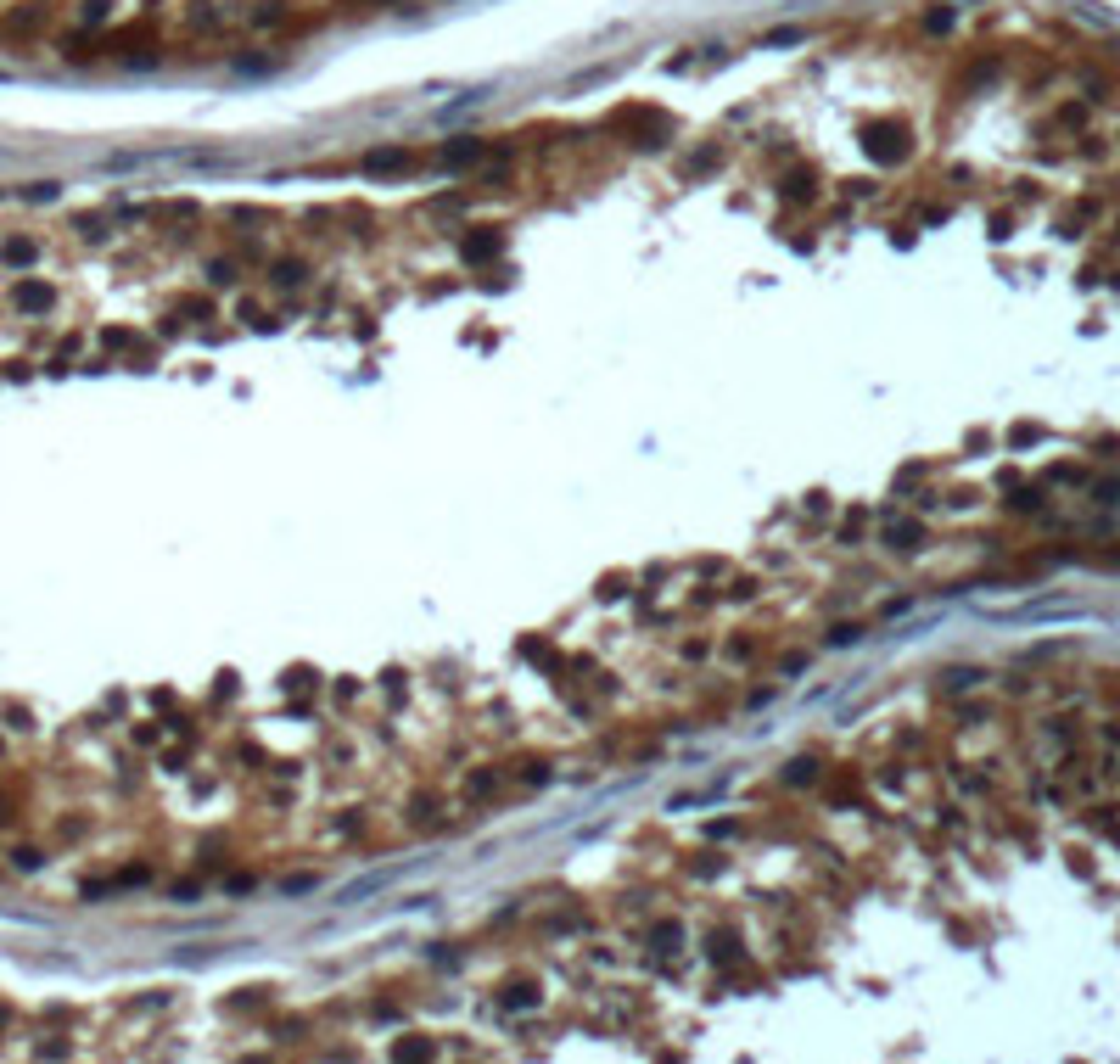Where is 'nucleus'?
Wrapping results in <instances>:
<instances>
[{
	"instance_id": "f257e3e1",
	"label": "nucleus",
	"mask_w": 1120,
	"mask_h": 1064,
	"mask_svg": "<svg viewBox=\"0 0 1120 1064\" xmlns=\"http://www.w3.org/2000/svg\"><path fill=\"white\" fill-rule=\"evenodd\" d=\"M420 162V151H409V146H376V151H365V174H409Z\"/></svg>"
},
{
	"instance_id": "f03ea898",
	"label": "nucleus",
	"mask_w": 1120,
	"mask_h": 1064,
	"mask_svg": "<svg viewBox=\"0 0 1120 1064\" xmlns=\"http://www.w3.org/2000/svg\"><path fill=\"white\" fill-rule=\"evenodd\" d=\"M40 28H45V6H17V12L0 23V40H6V34H12V40H34Z\"/></svg>"
},
{
	"instance_id": "7ed1b4c3",
	"label": "nucleus",
	"mask_w": 1120,
	"mask_h": 1064,
	"mask_svg": "<svg viewBox=\"0 0 1120 1064\" xmlns=\"http://www.w3.org/2000/svg\"><path fill=\"white\" fill-rule=\"evenodd\" d=\"M247 23L264 28V34H270V28H286L292 23V0H258L253 12H247Z\"/></svg>"
},
{
	"instance_id": "20e7f679",
	"label": "nucleus",
	"mask_w": 1120,
	"mask_h": 1064,
	"mask_svg": "<svg viewBox=\"0 0 1120 1064\" xmlns=\"http://www.w3.org/2000/svg\"><path fill=\"white\" fill-rule=\"evenodd\" d=\"M482 157H487V140H476V135H459L454 146L437 151V162H443V168H459V162H482Z\"/></svg>"
},
{
	"instance_id": "39448f33",
	"label": "nucleus",
	"mask_w": 1120,
	"mask_h": 1064,
	"mask_svg": "<svg viewBox=\"0 0 1120 1064\" xmlns=\"http://www.w3.org/2000/svg\"><path fill=\"white\" fill-rule=\"evenodd\" d=\"M309 275H314L309 258H275V264H270V281H275V286H303Z\"/></svg>"
},
{
	"instance_id": "423d86ee",
	"label": "nucleus",
	"mask_w": 1120,
	"mask_h": 1064,
	"mask_svg": "<svg viewBox=\"0 0 1120 1064\" xmlns=\"http://www.w3.org/2000/svg\"><path fill=\"white\" fill-rule=\"evenodd\" d=\"M185 23L196 28V34H208V28H225V12H219V0H190V12H185Z\"/></svg>"
},
{
	"instance_id": "0eeeda50",
	"label": "nucleus",
	"mask_w": 1120,
	"mask_h": 1064,
	"mask_svg": "<svg viewBox=\"0 0 1120 1064\" xmlns=\"http://www.w3.org/2000/svg\"><path fill=\"white\" fill-rule=\"evenodd\" d=\"M740 953H745V947H740V936H734V930H717V936H706V958H712V964H734Z\"/></svg>"
},
{
	"instance_id": "6e6552de",
	"label": "nucleus",
	"mask_w": 1120,
	"mask_h": 1064,
	"mask_svg": "<svg viewBox=\"0 0 1120 1064\" xmlns=\"http://www.w3.org/2000/svg\"><path fill=\"white\" fill-rule=\"evenodd\" d=\"M499 784H504V773H499V768H482V773H471V779H465V795H471V801H487V795L499 790Z\"/></svg>"
},
{
	"instance_id": "1a4fd4ad",
	"label": "nucleus",
	"mask_w": 1120,
	"mask_h": 1064,
	"mask_svg": "<svg viewBox=\"0 0 1120 1064\" xmlns=\"http://www.w3.org/2000/svg\"><path fill=\"white\" fill-rule=\"evenodd\" d=\"M918 538H924V526H918V521H896V526H885V543H891V549H918Z\"/></svg>"
},
{
	"instance_id": "9d476101",
	"label": "nucleus",
	"mask_w": 1120,
	"mask_h": 1064,
	"mask_svg": "<svg viewBox=\"0 0 1120 1064\" xmlns=\"http://www.w3.org/2000/svg\"><path fill=\"white\" fill-rule=\"evenodd\" d=\"M532 1003H538V986H532V981H510V986H504V1009H532Z\"/></svg>"
},
{
	"instance_id": "9b49d317",
	"label": "nucleus",
	"mask_w": 1120,
	"mask_h": 1064,
	"mask_svg": "<svg viewBox=\"0 0 1120 1064\" xmlns=\"http://www.w3.org/2000/svg\"><path fill=\"white\" fill-rule=\"evenodd\" d=\"M499 247H504L499 230H487V236H465V258H493Z\"/></svg>"
},
{
	"instance_id": "f8f14e48",
	"label": "nucleus",
	"mask_w": 1120,
	"mask_h": 1064,
	"mask_svg": "<svg viewBox=\"0 0 1120 1064\" xmlns=\"http://www.w3.org/2000/svg\"><path fill=\"white\" fill-rule=\"evenodd\" d=\"M678 942H684V930H678L673 919H662V925L650 930V947H662V953H678Z\"/></svg>"
},
{
	"instance_id": "ddd939ff",
	"label": "nucleus",
	"mask_w": 1120,
	"mask_h": 1064,
	"mask_svg": "<svg viewBox=\"0 0 1120 1064\" xmlns=\"http://www.w3.org/2000/svg\"><path fill=\"white\" fill-rule=\"evenodd\" d=\"M784 196H796V202H812V196H818V185H812V168H801L796 179L784 174Z\"/></svg>"
},
{
	"instance_id": "4468645a",
	"label": "nucleus",
	"mask_w": 1120,
	"mask_h": 1064,
	"mask_svg": "<svg viewBox=\"0 0 1120 1064\" xmlns=\"http://www.w3.org/2000/svg\"><path fill=\"white\" fill-rule=\"evenodd\" d=\"M437 812H443L437 795H415V801H409V818H415V823H437Z\"/></svg>"
},
{
	"instance_id": "2eb2a0df",
	"label": "nucleus",
	"mask_w": 1120,
	"mask_h": 1064,
	"mask_svg": "<svg viewBox=\"0 0 1120 1064\" xmlns=\"http://www.w3.org/2000/svg\"><path fill=\"white\" fill-rule=\"evenodd\" d=\"M829 801H857V773H851V768L829 779Z\"/></svg>"
},
{
	"instance_id": "dca6fc26",
	"label": "nucleus",
	"mask_w": 1120,
	"mask_h": 1064,
	"mask_svg": "<svg viewBox=\"0 0 1120 1064\" xmlns=\"http://www.w3.org/2000/svg\"><path fill=\"white\" fill-rule=\"evenodd\" d=\"M521 656H526V661H538V667H549V673H554V656H549V645H543V639H526V645H521Z\"/></svg>"
},
{
	"instance_id": "f3484780",
	"label": "nucleus",
	"mask_w": 1120,
	"mask_h": 1064,
	"mask_svg": "<svg viewBox=\"0 0 1120 1064\" xmlns=\"http://www.w3.org/2000/svg\"><path fill=\"white\" fill-rule=\"evenodd\" d=\"M17 303H23V309H45V303H51V286H23Z\"/></svg>"
},
{
	"instance_id": "a211bd4d",
	"label": "nucleus",
	"mask_w": 1120,
	"mask_h": 1064,
	"mask_svg": "<svg viewBox=\"0 0 1120 1064\" xmlns=\"http://www.w3.org/2000/svg\"><path fill=\"white\" fill-rule=\"evenodd\" d=\"M812 779H818L812 762H790V768H784V784H812Z\"/></svg>"
},
{
	"instance_id": "6ab92c4d",
	"label": "nucleus",
	"mask_w": 1120,
	"mask_h": 1064,
	"mask_svg": "<svg viewBox=\"0 0 1120 1064\" xmlns=\"http://www.w3.org/2000/svg\"><path fill=\"white\" fill-rule=\"evenodd\" d=\"M756 594H762V583H756V578H734L729 600H756Z\"/></svg>"
},
{
	"instance_id": "aec40b11",
	"label": "nucleus",
	"mask_w": 1120,
	"mask_h": 1064,
	"mask_svg": "<svg viewBox=\"0 0 1120 1064\" xmlns=\"http://www.w3.org/2000/svg\"><path fill=\"white\" fill-rule=\"evenodd\" d=\"M729 656H734V661H756V656H762V645H756V639H734Z\"/></svg>"
},
{
	"instance_id": "412c9836",
	"label": "nucleus",
	"mask_w": 1120,
	"mask_h": 1064,
	"mask_svg": "<svg viewBox=\"0 0 1120 1064\" xmlns=\"http://www.w3.org/2000/svg\"><path fill=\"white\" fill-rule=\"evenodd\" d=\"M717 868H723V857H717V851H701V857L689 862V874H717Z\"/></svg>"
},
{
	"instance_id": "4be33fe9",
	"label": "nucleus",
	"mask_w": 1120,
	"mask_h": 1064,
	"mask_svg": "<svg viewBox=\"0 0 1120 1064\" xmlns=\"http://www.w3.org/2000/svg\"><path fill=\"white\" fill-rule=\"evenodd\" d=\"M208 275H213L219 286H230V281H236V264H230V258H213V264H208Z\"/></svg>"
},
{
	"instance_id": "5701e85b",
	"label": "nucleus",
	"mask_w": 1120,
	"mask_h": 1064,
	"mask_svg": "<svg viewBox=\"0 0 1120 1064\" xmlns=\"http://www.w3.org/2000/svg\"><path fill=\"white\" fill-rule=\"evenodd\" d=\"M622 594H628V578H622V572H617V578H605V583H600V600H622Z\"/></svg>"
},
{
	"instance_id": "b1692460",
	"label": "nucleus",
	"mask_w": 1120,
	"mask_h": 1064,
	"mask_svg": "<svg viewBox=\"0 0 1120 1064\" xmlns=\"http://www.w3.org/2000/svg\"><path fill=\"white\" fill-rule=\"evenodd\" d=\"M107 12H112V0H84V12H79V17H84V23H101Z\"/></svg>"
},
{
	"instance_id": "393cba45",
	"label": "nucleus",
	"mask_w": 1120,
	"mask_h": 1064,
	"mask_svg": "<svg viewBox=\"0 0 1120 1064\" xmlns=\"http://www.w3.org/2000/svg\"><path fill=\"white\" fill-rule=\"evenodd\" d=\"M851 639H857V628H851V622H840V628H829V634H823V645H851Z\"/></svg>"
},
{
	"instance_id": "a878e982",
	"label": "nucleus",
	"mask_w": 1120,
	"mask_h": 1064,
	"mask_svg": "<svg viewBox=\"0 0 1120 1064\" xmlns=\"http://www.w3.org/2000/svg\"><path fill=\"white\" fill-rule=\"evenodd\" d=\"M392 1053H404V1059H420V1053H432V1042H398Z\"/></svg>"
},
{
	"instance_id": "bb28decb",
	"label": "nucleus",
	"mask_w": 1120,
	"mask_h": 1064,
	"mask_svg": "<svg viewBox=\"0 0 1120 1064\" xmlns=\"http://www.w3.org/2000/svg\"><path fill=\"white\" fill-rule=\"evenodd\" d=\"M342 6H392V0H342Z\"/></svg>"
}]
</instances>
